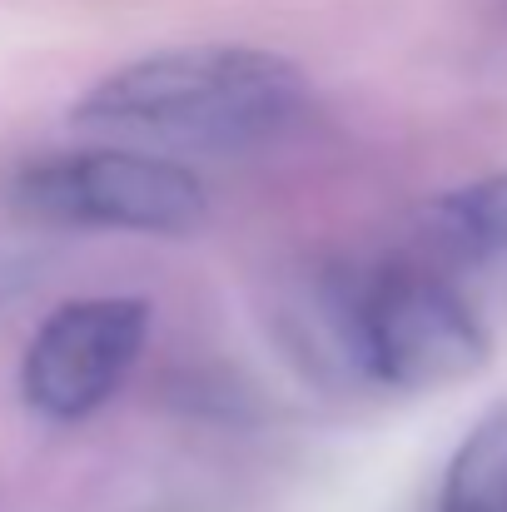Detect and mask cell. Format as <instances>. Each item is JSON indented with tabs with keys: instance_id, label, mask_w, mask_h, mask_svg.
I'll list each match as a JSON object with an SVG mask.
<instances>
[{
	"instance_id": "cell-5",
	"label": "cell",
	"mask_w": 507,
	"mask_h": 512,
	"mask_svg": "<svg viewBox=\"0 0 507 512\" xmlns=\"http://www.w3.org/2000/svg\"><path fill=\"white\" fill-rule=\"evenodd\" d=\"M438 512H507V403L483 413L458 443Z\"/></svg>"
},
{
	"instance_id": "cell-3",
	"label": "cell",
	"mask_w": 507,
	"mask_h": 512,
	"mask_svg": "<svg viewBox=\"0 0 507 512\" xmlns=\"http://www.w3.org/2000/svg\"><path fill=\"white\" fill-rule=\"evenodd\" d=\"M10 204L35 224L125 229L179 239L209 219V194L174 160L145 150H60L25 160L10 179Z\"/></svg>"
},
{
	"instance_id": "cell-1",
	"label": "cell",
	"mask_w": 507,
	"mask_h": 512,
	"mask_svg": "<svg viewBox=\"0 0 507 512\" xmlns=\"http://www.w3.org/2000/svg\"><path fill=\"white\" fill-rule=\"evenodd\" d=\"M309 110V80L254 45H194L130 60L70 110L75 130L179 155H244L289 135Z\"/></svg>"
},
{
	"instance_id": "cell-6",
	"label": "cell",
	"mask_w": 507,
	"mask_h": 512,
	"mask_svg": "<svg viewBox=\"0 0 507 512\" xmlns=\"http://www.w3.org/2000/svg\"><path fill=\"white\" fill-rule=\"evenodd\" d=\"M433 239L458 259H498L507 254V170L483 174L428 209Z\"/></svg>"
},
{
	"instance_id": "cell-4",
	"label": "cell",
	"mask_w": 507,
	"mask_h": 512,
	"mask_svg": "<svg viewBox=\"0 0 507 512\" xmlns=\"http://www.w3.org/2000/svg\"><path fill=\"white\" fill-rule=\"evenodd\" d=\"M150 334L145 299H75L55 309L20 363L25 403L50 423H80L100 413L130 378Z\"/></svg>"
},
{
	"instance_id": "cell-2",
	"label": "cell",
	"mask_w": 507,
	"mask_h": 512,
	"mask_svg": "<svg viewBox=\"0 0 507 512\" xmlns=\"http://www.w3.org/2000/svg\"><path fill=\"white\" fill-rule=\"evenodd\" d=\"M493 343L473 304L423 264L353 269V378L428 393L473 378Z\"/></svg>"
}]
</instances>
